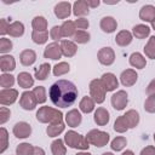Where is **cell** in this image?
<instances>
[{
  "label": "cell",
  "instance_id": "6da1fadb",
  "mask_svg": "<svg viewBox=\"0 0 155 155\" xmlns=\"http://www.w3.org/2000/svg\"><path fill=\"white\" fill-rule=\"evenodd\" d=\"M78 97L76 86L68 80H58L50 88V98L56 107H70Z\"/></svg>",
  "mask_w": 155,
  "mask_h": 155
},
{
  "label": "cell",
  "instance_id": "7a4b0ae2",
  "mask_svg": "<svg viewBox=\"0 0 155 155\" xmlns=\"http://www.w3.org/2000/svg\"><path fill=\"white\" fill-rule=\"evenodd\" d=\"M36 119L40 122L47 124L50 122L52 124H58V122H63V115L59 110L53 109L51 107H41L38 111H36Z\"/></svg>",
  "mask_w": 155,
  "mask_h": 155
},
{
  "label": "cell",
  "instance_id": "3957f363",
  "mask_svg": "<svg viewBox=\"0 0 155 155\" xmlns=\"http://www.w3.org/2000/svg\"><path fill=\"white\" fill-rule=\"evenodd\" d=\"M64 140H65L67 145H69L70 148H74V149L85 150V149H87L90 147L87 138L81 136V134H79L75 131H68L65 133V136H64Z\"/></svg>",
  "mask_w": 155,
  "mask_h": 155
},
{
  "label": "cell",
  "instance_id": "277c9868",
  "mask_svg": "<svg viewBox=\"0 0 155 155\" xmlns=\"http://www.w3.org/2000/svg\"><path fill=\"white\" fill-rule=\"evenodd\" d=\"M90 93L91 98L96 103H103L105 99V87L102 82V80L94 79L90 84Z\"/></svg>",
  "mask_w": 155,
  "mask_h": 155
},
{
  "label": "cell",
  "instance_id": "5b68a950",
  "mask_svg": "<svg viewBox=\"0 0 155 155\" xmlns=\"http://www.w3.org/2000/svg\"><path fill=\"white\" fill-rule=\"evenodd\" d=\"M88 143L96 147H104L109 142V134L107 132L99 131V130H92L86 136Z\"/></svg>",
  "mask_w": 155,
  "mask_h": 155
},
{
  "label": "cell",
  "instance_id": "8992f818",
  "mask_svg": "<svg viewBox=\"0 0 155 155\" xmlns=\"http://www.w3.org/2000/svg\"><path fill=\"white\" fill-rule=\"evenodd\" d=\"M19 104L25 110H33L38 104V99H36L35 94L33 93V91L31 92L30 91L23 92L21 96V99H19Z\"/></svg>",
  "mask_w": 155,
  "mask_h": 155
},
{
  "label": "cell",
  "instance_id": "52a82bcc",
  "mask_svg": "<svg viewBox=\"0 0 155 155\" xmlns=\"http://www.w3.org/2000/svg\"><path fill=\"white\" fill-rule=\"evenodd\" d=\"M127 93L125 91H117L111 96V105L116 110H122L127 105Z\"/></svg>",
  "mask_w": 155,
  "mask_h": 155
},
{
  "label": "cell",
  "instance_id": "ba28073f",
  "mask_svg": "<svg viewBox=\"0 0 155 155\" xmlns=\"http://www.w3.org/2000/svg\"><path fill=\"white\" fill-rule=\"evenodd\" d=\"M98 61L104 65H110L115 61V53L110 47H103L97 53Z\"/></svg>",
  "mask_w": 155,
  "mask_h": 155
},
{
  "label": "cell",
  "instance_id": "9c48e42d",
  "mask_svg": "<svg viewBox=\"0 0 155 155\" xmlns=\"http://www.w3.org/2000/svg\"><path fill=\"white\" fill-rule=\"evenodd\" d=\"M18 92L13 88H4L0 91V103L2 105H10L16 102Z\"/></svg>",
  "mask_w": 155,
  "mask_h": 155
},
{
  "label": "cell",
  "instance_id": "30bf717a",
  "mask_svg": "<svg viewBox=\"0 0 155 155\" xmlns=\"http://www.w3.org/2000/svg\"><path fill=\"white\" fill-rule=\"evenodd\" d=\"M62 54L63 53L61 50V45H58L57 42H52V44L47 45L44 51L45 58H50V59H59Z\"/></svg>",
  "mask_w": 155,
  "mask_h": 155
},
{
  "label": "cell",
  "instance_id": "8fae6325",
  "mask_svg": "<svg viewBox=\"0 0 155 155\" xmlns=\"http://www.w3.org/2000/svg\"><path fill=\"white\" fill-rule=\"evenodd\" d=\"M30 133H31V127L27 122H23V121L17 122L13 126V134L17 138H27L30 136Z\"/></svg>",
  "mask_w": 155,
  "mask_h": 155
},
{
  "label": "cell",
  "instance_id": "7c38bea8",
  "mask_svg": "<svg viewBox=\"0 0 155 155\" xmlns=\"http://www.w3.org/2000/svg\"><path fill=\"white\" fill-rule=\"evenodd\" d=\"M70 10H71V5L68 1H62L54 6V15L58 18L64 19V18L70 16V12H71Z\"/></svg>",
  "mask_w": 155,
  "mask_h": 155
},
{
  "label": "cell",
  "instance_id": "4fadbf2b",
  "mask_svg": "<svg viewBox=\"0 0 155 155\" xmlns=\"http://www.w3.org/2000/svg\"><path fill=\"white\" fill-rule=\"evenodd\" d=\"M137 78H138V75H137V73L133 69H126L120 75V80H121V84L124 86H132V85H134L136 81H137Z\"/></svg>",
  "mask_w": 155,
  "mask_h": 155
},
{
  "label": "cell",
  "instance_id": "5bb4252c",
  "mask_svg": "<svg viewBox=\"0 0 155 155\" xmlns=\"http://www.w3.org/2000/svg\"><path fill=\"white\" fill-rule=\"evenodd\" d=\"M102 82L105 87V91H114L117 87V79L111 73H105L102 75Z\"/></svg>",
  "mask_w": 155,
  "mask_h": 155
},
{
  "label": "cell",
  "instance_id": "9a60e30c",
  "mask_svg": "<svg viewBox=\"0 0 155 155\" xmlns=\"http://www.w3.org/2000/svg\"><path fill=\"white\" fill-rule=\"evenodd\" d=\"M65 122L70 127L79 126L80 122H81V114H80V111L76 110V109H73V110L68 111L67 115H65Z\"/></svg>",
  "mask_w": 155,
  "mask_h": 155
},
{
  "label": "cell",
  "instance_id": "2e32d148",
  "mask_svg": "<svg viewBox=\"0 0 155 155\" xmlns=\"http://www.w3.org/2000/svg\"><path fill=\"white\" fill-rule=\"evenodd\" d=\"M16 67V62H15V58L12 56H8V54H4L0 57V69L6 73V71H11L13 70Z\"/></svg>",
  "mask_w": 155,
  "mask_h": 155
},
{
  "label": "cell",
  "instance_id": "e0dca14e",
  "mask_svg": "<svg viewBox=\"0 0 155 155\" xmlns=\"http://www.w3.org/2000/svg\"><path fill=\"white\" fill-rule=\"evenodd\" d=\"M61 50H62V53L65 56V57H73L75 53H76V45L73 42V41H69V40H62L61 41Z\"/></svg>",
  "mask_w": 155,
  "mask_h": 155
},
{
  "label": "cell",
  "instance_id": "ac0fdd59",
  "mask_svg": "<svg viewBox=\"0 0 155 155\" xmlns=\"http://www.w3.org/2000/svg\"><path fill=\"white\" fill-rule=\"evenodd\" d=\"M139 17L145 22H153L155 19V7L151 5L143 6L139 11Z\"/></svg>",
  "mask_w": 155,
  "mask_h": 155
},
{
  "label": "cell",
  "instance_id": "d6986e66",
  "mask_svg": "<svg viewBox=\"0 0 155 155\" xmlns=\"http://www.w3.org/2000/svg\"><path fill=\"white\" fill-rule=\"evenodd\" d=\"M116 27H117V23L113 17L107 16L101 19V29L105 33H113L116 29Z\"/></svg>",
  "mask_w": 155,
  "mask_h": 155
},
{
  "label": "cell",
  "instance_id": "ffe728a7",
  "mask_svg": "<svg viewBox=\"0 0 155 155\" xmlns=\"http://www.w3.org/2000/svg\"><path fill=\"white\" fill-rule=\"evenodd\" d=\"M94 122L99 126H104L109 122V113L104 108H98L94 113Z\"/></svg>",
  "mask_w": 155,
  "mask_h": 155
},
{
  "label": "cell",
  "instance_id": "44dd1931",
  "mask_svg": "<svg viewBox=\"0 0 155 155\" xmlns=\"http://www.w3.org/2000/svg\"><path fill=\"white\" fill-rule=\"evenodd\" d=\"M19 59H21V63L23 65H27L28 67V65H31L35 62L36 54H35V52L33 50H24V51L21 52Z\"/></svg>",
  "mask_w": 155,
  "mask_h": 155
},
{
  "label": "cell",
  "instance_id": "7402d4cb",
  "mask_svg": "<svg viewBox=\"0 0 155 155\" xmlns=\"http://www.w3.org/2000/svg\"><path fill=\"white\" fill-rule=\"evenodd\" d=\"M88 5L86 2V0H79L75 1L73 5V13L75 16H85L88 13Z\"/></svg>",
  "mask_w": 155,
  "mask_h": 155
},
{
  "label": "cell",
  "instance_id": "603a6c76",
  "mask_svg": "<svg viewBox=\"0 0 155 155\" xmlns=\"http://www.w3.org/2000/svg\"><path fill=\"white\" fill-rule=\"evenodd\" d=\"M17 81H18V85L23 88H29L34 85V80L31 78V75L27 71H23V73H19L18 74V78H17Z\"/></svg>",
  "mask_w": 155,
  "mask_h": 155
},
{
  "label": "cell",
  "instance_id": "cb8c5ba5",
  "mask_svg": "<svg viewBox=\"0 0 155 155\" xmlns=\"http://www.w3.org/2000/svg\"><path fill=\"white\" fill-rule=\"evenodd\" d=\"M124 117L127 122V126L128 128H133L138 125L139 122V114L136 111V110H128L126 111V114H124Z\"/></svg>",
  "mask_w": 155,
  "mask_h": 155
},
{
  "label": "cell",
  "instance_id": "d4e9b609",
  "mask_svg": "<svg viewBox=\"0 0 155 155\" xmlns=\"http://www.w3.org/2000/svg\"><path fill=\"white\" fill-rule=\"evenodd\" d=\"M131 41H132V34L127 30H121L115 38V42L119 46H127L131 44Z\"/></svg>",
  "mask_w": 155,
  "mask_h": 155
},
{
  "label": "cell",
  "instance_id": "484cf974",
  "mask_svg": "<svg viewBox=\"0 0 155 155\" xmlns=\"http://www.w3.org/2000/svg\"><path fill=\"white\" fill-rule=\"evenodd\" d=\"M130 64H131L132 67H134V68L143 69V68L145 67L147 62H145V58H144L140 53L134 52V53H132L131 57H130Z\"/></svg>",
  "mask_w": 155,
  "mask_h": 155
},
{
  "label": "cell",
  "instance_id": "4316f807",
  "mask_svg": "<svg viewBox=\"0 0 155 155\" xmlns=\"http://www.w3.org/2000/svg\"><path fill=\"white\" fill-rule=\"evenodd\" d=\"M7 33H8L11 36H13V38L22 36L23 33H24V25H23L21 22H13V23L10 24Z\"/></svg>",
  "mask_w": 155,
  "mask_h": 155
},
{
  "label": "cell",
  "instance_id": "83f0119b",
  "mask_svg": "<svg viewBox=\"0 0 155 155\" xmlns=\"http://www.w3.org/2000/svg\"><path fill=\"white\" fill-rule=\"evenodd\" d=\"M61 29H62V35H63V36H65V38L74 36V35H75V33H76V31H75V29H76L75 23H74V22H71V21H65V22L62 24Z\"/></svg>",
  "mask_w": 155,
  "mask_h": 155
},
{
  "label": "cell",
  "instance_id": "f1b7e54d",
  "mask_svg": "<svg viewBox=\"0 0 155 155\" xmlns=\"http://www.w3.org/2000/svg\"><path fill=\"white\" fill-rule=\"evenodd\" d=\"M79 107H80V110H81V111L88 114V113H91V111L94 109V101H93L91 97H84V98L80 101Z\"/></svg>",
  "mask_w": 155,
  "mask_h": 155
},
{
  "label": "cell",
  "instance_id": "f546056e",
  "mask_svg": "<svg viewBox=\"0 0 155 155\" xmlns=\"http://www.w3.org/2000/svg\"><path fill=\"white\" fill-rule=\"evenodd\" d=\"M150 33V28L148 25H144V24H137L133 27V35L138 39H144L149 35Z\"/></svg>",
  "mask_w": 155,
  "mask_h": 155
},
{
  "label": "cell",
  "instance_id": "4dcf8cb0",
  "mask_svg": "<svg viewBox=\"0 0 155 155\" xmlns=\"http://www.w3.org/2000/svg\"><path fill=\"white\" fill-rule=\"evenodd\" d=\"M50 69H51V65L48 63H42L40 67L35 69V78L38 80H45L50 74Z\"/></svg>",
  "mask_w": 155,
  "mask_h": 155
},
{
  "label": "cell",
  "instance_id": "1f68e13d",
  "mask_svg": "<svg viewBox=\"0 0 155 155\" xmlns=\"http://www.w3.org/2000/svg\"><path fill=\"white\" fill-rule=\"evenodd\" d=\"M31 25H33V28H34L35 31H46L47 21H46L42 16H36V17L33 19Z\"/></svg>",
  "mask_w": 155,
  "mask_h": 155
},
{
  "label": "cell",
  "instance_id": "d6a6232c",
  "mask_svg": "<svg viewBox=\"0 0 155 155\" xmlns=\"http://www.w3.org/2000/svg\"><path fill=\"white\" fill-rule=\"evenodd\" d=\"M51 150L53 155H65V147L63 144L62 139H56L51 144Z\"/></svg>",
  "mask_w": 155,
  "mask_h": 155
},
{
  "label": "cell",
  "instance_id": "836d02e7",
  "mask_svg": "<svg viewBox=\"0 0 155 155\" xmlns=\"http://www.w3.org/2000/svg\"><path fill=\"white\" fill-rule=\"evenodd\" d=\"M63 130H64V124H63V122H58V124H52V125H50V126L47 127L46 132H47V134H48L50 137H56V136H58L59 133H62Z\"/></svg>",
  "mask_w": 155,
  "mask_h": 155
},
{
  "label": "cell",
  "instance_id": "e575fe53",
  "mask_svg": "<svg viewBox=\"0 0 155 155\" xmlns=\"http://www.w3.org/2000/svg\"><path fill=\"white\" fill-rule=\"evenodd\" d=\"M31 39L35 44H39V45L45 44L48 39V33H47V30L46 31H35V30H33Z\"/></svg>",
  "mask_w": 155,
  "mask_h": 155
},
{
  "label": "cell",
  "instance_id": "d590c367",
  "mask_svg": "<svg viewBox=\"0 0 155 155\" xmlns=\"http://www.w3.org/2000/svg\"><path fill=\"white\" fill-rule=\"evenodd\" d=\"M144 52H145V56L151 58V59H155V36H151L145 47H144Z\"/></svg>",
  "mask_w": 155,
  "mask_h": 155
},
{
  "label": "cell",
  "instance_id": "8d00e7d4",
  "mask_svg": "<svg viewBox=\"0 0 155 155\" xmlns=\"http://www.w3.org/2000/svg\"><path fill=\"white\" fill-rule=\"evenodd\" d=\"M114 130L119 133H124L128 130V126H127V122L124 117V115L119 116L116 120H115V124H114Z\"/></svg>",
  "mask_w": 155,
  "mask_h": 155
},
{
  "label": "cell",
  "instance_id": "74e56055",
  "mask_svg": "<svg viewBox=\"0 0 155 155\" xmlns=\"http://www.w3.org/2000/svg\"><path fill=\"white\" fill-rule=\"evenodd\" d=\"M33 151H34V147L29 143H22L16 149L17 155H33Z\"/></svg>",
  "mask_w": 155,
  "mask_h": 155
},
{
  "label": "cell",
  "instance_id": "f35d334b",
  "mask_svg": "<svg viewBox=\"0 0 155 155\" xmlns=\"http://www.w3.org/2000/svg\"><path fill=\"white\" fill-rule=\"evenodd\" d=\"M126 144H127V140H126L125 137H116L115 139H113L110 147H111L113 150L120 151V150H122V149L126 147Z\"/></svg>",
  "mask_w": 155,
  "mask_h": 155
},
{
  "label": "cell",
  "instance_id": "ab89813d",
  "mask_svg": "<svg viewBox=\"0 0 155 155\" xmlns=\"http://www.w3.org/2000/svg\"><path fill=\"white\" fill-rule=\"evenodd\" d=\"M69 71V64L65 62H61L53 67V74L54 76H61L63 74H67Z\"/></svg>",
  "mask_w": 155,
  "mask_h": 155
},
{
  "label": "cell",
  "instance_id": "60d3db41",
  "mask_svg": "<svg viewBox=\"0 0 155 155\" xmlns=\"http://www.w3.org/2000/svg\"><path fill=\"white\" fill-rule=\"evenodd\" d=\"M8 145V136H7V131L1 127L0 130V153H4L7 149Z\"/></svg>",
  "mask_w": 155,
  "mask_h": 155
},
{
  "label": "cell",
  "instance_id": "b9f144b4",
  "mask_svg": "<svg viewBox=\"0 0 155 155\" xmlns=\"http://www.w3.org/2000/svg\"><path fill=\"white\" fill-rule=\"evenodd\" d=\"M15 84V78L11 74H2L0 76V85L4 88L7 87H12V85Z\"/></svg>",
  "mask_w": 155,
  "mask_h": 155
},
{
  "label": "cell",
  "instance_id": "7bdbcfd3",
  "mask_svg": "<svg viewBox=\"0 0 155 155\" xmlns=\"http://www.w3.org/2000/svg\"><path fill=\"white\" fill-rule=\"evenodd\" d=\"M73 38H74L75 42H78V44H86L90 40V34L86 33L85 30H78Z\"/></svg>",
  "mask_w": 155,
  "mask_h": 155
},
{
  "label": "cell",
  "instance_id": "ee69618b",
  "mask_svg": "<svg viewBox=\"0 0 155 155\" xmlns=\"http://www.w3.org/2000/svg\"><path fill=\"white\" fill-rule=\"evenodd\" d=\"M33 93L35 94L38 103H44L46 101V93H45V87L44 86H38L33 90Z\"/></svg>",
  "mask_w": 155,
  "mask_h": 155
},
{
  "label": "cell",
  "instance_id": "f6af8a7d",
  "mask_svg": "<svg viewBox=\"0 0 155 155\" xmlns=\"http://www.w3.org/2000/svg\"><path fill=\"white\" fill-rule=\"evenodd\" d=\"M144 109L148 113H155V94H151L147 98L144 103Z\"/></svg>",
  "mask_w": 155,
  "mask_h": 155
},
{
  "label": "cell",
  "instance_id": "bcb514c9",
  "mask_svg": "<svg viewBox=\"0 0 155 155\" xmlns=\"http://www.w3.org/2000/svg\"><path fill=\"white\" fill-rule=\"evenodd\" d=\"M10 50H12V42H11V40L6 39V38H1L0 39V52L1 53H6Z\"/></svg>",
  "mask_w": 155,
  "mask_h": 155
},
{
  "label": "cell",
  "instance_id": "7dc6e473",
  "mask_svg": "<svg viewBox=\"0 0 155 155\" xmlns=\"http://www.w3.org/2000/svg\"><path fill=\"white\" fill-rule=\"evenodd\" d=\"M10 115H11V111H10L7 108L1 107V108H0V124H1V125L5 124V122L10 119Z\"/></svg>",
  "mask_w": 155,
  "mask_h": 155
},
{
  "label": "cell",
  "instance_id": "c3c4849f",
  "mask_svg": "<svg viewBox=\"0 0 155 155\" xmlns=\"http://www.w3.org/2000/svg\"><path fill=\"white\" fill-rule=\"evenodd\" d=\"M50 35H51V38L53 39V40H59L63 35H62V29H61V27H53L52 29H51V33H50Z\"/></svg>",
  "mask_w": 155,
  "mask_h": 155
},
{
  "label": "cell",
  "instance_id": "681fc988",
  "mask_svg": "<svg viewBox=\"0 0 155 155\" xmlns=\"http://www.w3.org/2000/svg\"><path fill=\"white\" fill-rule=\"evenodd\" d=\"M74 23L78 29H87L88 28V21L86 18H78Z\"/></svg>",
  "mask_w": 155,
  "mask_h": 155
},
{
  "label": "cell",
  "instance_id": "f907efd6",
  "mask_svg": "<svg viewBox=\"0 0 155 155\" xmlns=\"http://www.w3.org/2000/svg\"><path fill=\"white\" fill-rule=\"evenodd\" d=\"M8 27H10V24L6 22V19L5 18H1L0 19V34L1 35L6 34L8 31Z\"/></svg>",
  "mask_w": 155,
  "mask_h": 155
},
{
  "label": "cell",
  "instance_id": "816d5d0a",
  "mask_svg": "<svg viewBox=\"0 0 155 155\" xmlns=\"http://www.w3.org/2000/svg\"><path fill=\"white\" fill-rule=\"evenodd\" d=\"M140 155H155V147H153V145L145 147L140 151Z\"/></svg>",
  "mask_w": 155,
  "mask_h": 155
},
{
  "label": "cell",
  "instance_id": "f5cc1de1",
  "mask_svg": "<svg viewBox=\"0 0 155 155\" xmlns=\"http://www.w3.org/2000/svg\"><path fill=\"white\" fill-rule=\"evenodd\" d=\"M147 93H148L149 96L155 94V79H154V80H151V81H150V84L148 85V87H147Z\"/></svg>",
  "mask_w": 155,
  "mask_h": 155
},
{
  "label": "cell",
  "instance_id": "db71d44e",
  "mask_svg": "<svg viewBox=\"0 0 155 155\" xmlns=\"http://www.w3.org/2000/svg\"><path fill=\"white\" fill-rule=\"evenodd\" d=\"M33 155H45V151L42 148H39V147H34V151H33Z\"/></svg>",
  "mask_w": 155,
  "mask_h": 155
},
{
  "label": "cell",
  "instance_id": "11a10c76",
  "mask_svg": "<svg viewBox=\"0 0 155 155\" xmlns=\"http://www.w3.org/2000/svg\"><path fill=\"white\" fill-rule=\"evenodd\" d=\"M86 2H87V5H88V7H97V6L99 5V1H98V0H93V1L87 0Z\"/></svg>",
  "mask_w": 155,
  "mask_h": 155
},
{
  "label": "cell",
  "instance_id": "9f6ffc18",
  "mask_svg": "<svg viewBox=\"0 0 155 155\" xmlns=\"http://www.w3.org/2000/svg\"><path fill=\"white\" fill-rule=\"evenodd\" d=\"M122 155H134V154H133V151H131V150H126L125 153H122Z\"/></svg>",
  "mask_w": 155,
  "mask_h": 155
},
{
  "label": "cell",
  "instance_id": "6f0895ef",
  "mask_svg": "<svg viewBox=\"0 0 155 155\" xmlns=\"http://www.w3.org/2000/svg\"><path fill=\"white\" fill-rule=\"evenodd\" d=\"M75 155H91L90 153H78V154H75Z\"/></svg>",
  "mask_w": 155,
  "mask_h": 155
},
{
  "label": "cell",
  "instance_id": "680465c9",
  "mask_svg": "<svg viewBox=\"0 0 155 155\" xmlns=\"http://www.w3.org/2000/svg\"><path fill=\"white\" fill-rule=\"evenodd\" d=\"M151 25H153V28H154V29H155V19H154V21H153V22H151Z\"/></svg>",
  "mask_w": 155,
  "mask_h": 155
},
{
  "label": "cell",
  "instance_id": "91938a15",
  "mask_svg": "<svg viewBox=\"0 0 155 155\" xmlns=\"http://www.w3.org/2000/svg\"><path fill=\"white\" fill-rule=\"evenodd\" d=\"M102 155H113L111 153H104V154H102Z\"/></svg>",
  "mask_w": 155,
  "mask_h": 155
},
{
  "label": "cell",
  "instance_id": "94428289",
  "mask_svg": "<svg viewBox=\"0 0 155 155\" xmlns=\"http://www.w3.org/2000/svg\"><path fill=\"white\" fill-rule=\"evenodd\" d=\"M154 140H155V133H154Z\"/></svg>",
  "mask_w": 155,
  "mask_h": 155
}]
</instances>
